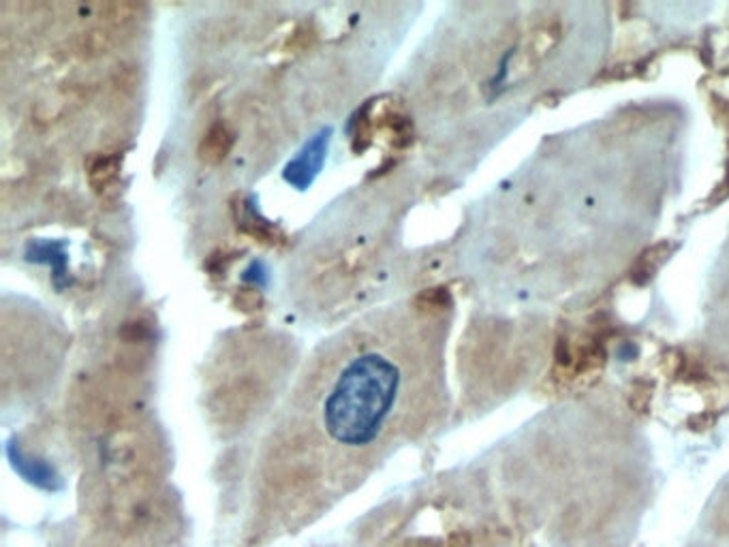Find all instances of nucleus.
<instances>
[{
  "label": "nucleus",
  "instance_id": "nucleus-3",
  "mask_svg": "<svg viewBox=\"0 0 729 547\" xmlns=\"http://www.w3.org/2000/svg\"><path fill=\"white\" fill-rule=\"evenodd\" d=\"M28 259L39 263H50L54 268L56 286H62V276H65L67 254L62 251V244L56 242H36L28 246Z\"/></svg>",
  "mask_w": 729,
  "mask_h": 547
},
{
  "label": "nucleus",
  "instance_id": "nucleus-2",
  "mask_svg": "<svg viewBox=\"0 0 729 547\" xmlns=\"http://www.w3.org/2000/svg\"><path fill=\"white\" fill-rule=\"evenodd\" d=\"M329 135H332V129H323L315 137H311V141L304 143L300 154L285 167L283 178L287 184H291L297 190H306L315 182L323 163H326Z\"/></svg>",
  "mask_w": 729,
  "mask_h": 547
},
{
  "label": "nucleus",
  "instance_id": "nucleus-4",
  "mask_svg": "<svg viewBox=\"0 0 729 547\" xmlns=\"http://www.w3.org/2000/svg\"><path fill=\"white\" fill-rule=\"evenodd\" d=\"M233 137L231 133L227 131L225 125H215L210 131L206 133L204 141H201L199 154L201 158H206L207 163H218L227 157L229 148H231Z\"/></svg>",
  "mask_w": 729,
  "mask_h": 547
},
{
  "label": "nucleus",
  "instance_id": "nucleus-5",
  "mask_svg": "<svg viewBox=\"0 0 729 547\" xmlns=\"http://www.w3.org/2000/svg\"><path fill=\"white\" fill-rule=\"evenodd\" d=\"M239 225H242L244 231L251 233V236L259 237V240H263V242L274 244V242L280 237V233L276 231L274 227L270 225L268 221L262 219V214H259V212H255V210L251 208V205H248V208H247V214L242 216V221H239Z\"/></svg>",
  "mask_w": 729,
  "mask_h": 547
},
{
  "label": "nucleus",
  "instance_id": "nucleus-1",
  "mask_svg": "<svg viewBox=\"0 0 729 547\" xmlns=\"http://www.w3.org/2000/svg\"><path fill=\"white\" fill-rule=\"evenodd\" d=\"M401 387V368L385 355L364 353L349 359L323 400V430L340 447L375 443L392 419Z\"/></svg>",
  "mask_w": 729,
  "mask_h": 547
},
{
  "label": "nucleus",
  "instance_id": "nucleus-6",
  "mask_svg": "<svg viewBox=\"0 0 729 547\" xmlns=\"http://www.w3.org/2000/svg\"><path fill=\"white\" fill-rule=\"evenodd\" d=\"M120 158L118 157H103L97 158V163L90 167V182L97 190H105L118 175Z\"/></svg>",
  "mask_w": 729,
  "mask_h": 547
}]
</instances>
